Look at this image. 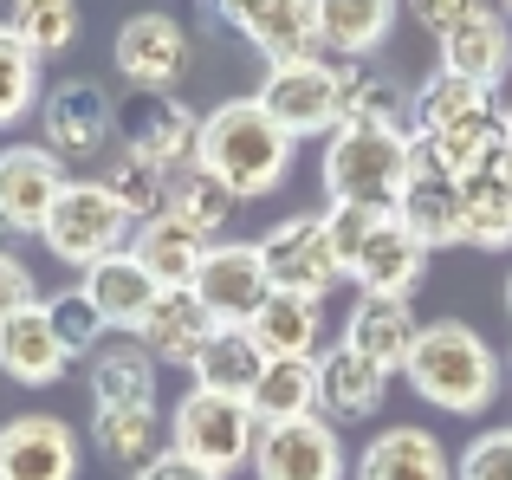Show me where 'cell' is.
I'll return each mask as SVG.
<instances>
[{
    "mask_svg": "<svg viewBox=\"0 0 512 480\" xmlns=\"http://www.w3.org/2000/svg\"><path fill=\"white\" fill-rule=\"evenodd\" d=\"M506 163H512V104H506Z\"/></svg>",
    "mask_w": 512,
    "mask_h": 480,
    "instance_id": "cell-46",
    "label": "cell"
},
{
    "mask_svg": "<svg viewBox=\"0 0 512 480\" xmlns=\"http://www.w3.org/2000/svg\"><path fill=\"white\" fill-rule=\"evenodd\" d=\"M253 474L260 480H350V455H344L338 422L305 416V422H273V429H260Z\"/></svg>",
    "mask_w": 512,
    "mask_h": 480,
    "instance_id": "cell-11",
    "label": "cell"
},
{
    "mask_svg": "<svg viewBox=\"0 0 512 480\" xmlns=\"http://www.w3.org/2000/svg\"><path fill=\"white\" fill-rule=\"evenodd\" d=\"M312 13H318V46L344 65H363L389 39L402 0H312Z\"/></svg>",
    "mask_w": 512,
    "mask_h": 480,
    "instance_id": "cell-24",
    "label": "cell"
},
{
    "mask_svg": "<svg viewBox=\"0 0 512 480\" xmlns=\"http://www.w3.org/2000/svg\"><path fill=\"white\" fill-rule=\"evenodd\" d=\"M253 247H260V266L279 292L325 299L344 279V260H338V240H331L325 215H292V221H279V228H266Z\"/></svg>",
    "mask_w": 512,
    "mask_h": 480,
    "instance_id": "cell-8",
    "label": "cell"
},
{
    "mask_svg": "<svg viewBox=\"0 0 512 480\" xmlns=\"http://www.w3.org/2000/svg\"><path fill=\"white\" fill-rule=\"evenodd\" d=\"M208 338H214V318L201 312L195 292H163L156 312L143 318V331H137V344L169 370H195V357L208 351Z\"/></svg>",
    "mask_w": 512,
    "mask_h": 480,
    "instance_id": "cell-25",
    "label": "cell"
},
{
    "mask_svg": "<svg viewBox=\"0 0 512 480\" xmlns=\"http://www.w3.org/2000/svg\"><path fill=\"white\" fill-rule=\"evenodd\" d=\"M78 286H85V299L98 305V318L111 331H143V318L156 312V299H163L156 273L137 260V253H111V260H98Z\"/></svg>",
    "mask_w": 512,
    "mask_h": 480,
    "instance_id": "cell-21",
    "label": "cell"
},
{
    "mask_svg": "<svg viewBox=\"0 0 512 480\" xmlns=\"http://www.w3.org/2000/svg\"><path fill=\"white\" fill-rule=\"evenodd\" d=\"M247 403H253V416H260V429L318 416V357H266V370H260Z\"/></svg>",
    "mask_w": 512,
    "mask_h": 480,
    "instance_id": "cell-29",
    "label": "cell"
},
{
    "mask_svg": "<svg viewBox=\"0 0 512 480\" xmlns=\"http://www.w3.org/2000/svg\"><path fill=\"white\" fill-rule=\"evenodd\" d=\"M65 364H72V351H65V338H59V325H52L46 305H33V312H20V318L0 325V370H7L13 383L46 390V383L65 377Z\"/></svg>",
    "mask_w": 512,
    "mask_h": 480,
    "instance_id": "cell-22",
    "label": "cell"
},
{
    "mask_svg": "<svg viewBox=\"0 0 512 480\" xmlns=\"http://www.w3.org/2000/svg\"><path fill=\"white\" fill-rule=\"evenodd\" d=\"M409 91L376 65H344V124H383V130H409Z\"/></svg>",
    "mask_w": 512,
    "mask_h": 480,
    "instance_id": "cell-37",
    "label": "cell"
},
{
    "mask_svg": "<svg viewBox=\"0 0 512 480\" xmlns=\"http://www.w3.org/2000/svg\"><path fill=\"white\" fill-rule=\"evenodd\" d=\"M428 273V247L415 240V228L402 215H383L376 234L363 240V253L344 266V279H357V292H376V299H409Z\"/></svg>",
    "mask_w": 512,
    "mask_h": 480,
    "instance_id": "cell-16",
    "label": "cell"
},
{
    "mask_svg": "<svg viewBox=\"0 0 512 480\" xmlns=\"http://www.w3.org/2000/svg\"><path fill=\"white\" fill-rule=\"evenodd\" d=\"M454 480H512V429H487L454 455Z\"/></svg>",
    "mask_w": 512,
    "mask_h": 480,
    "instance_id": "cell-41",
    "label": "cell"
},
{
    "mask_svg": "<svg viewBox=\"0 0 512 480\" xmlns=\"http://www.w3.org/2000/svg\"><path fill=\"white\" fill-rule=\"evenodd\" d=\"M117 143L156 169H182L195 163L201 117L175 91H130V98H117Z\"/></svg>",
    "mask_w": 512,
    "mask_h": 480,
    "instance_id": "cell-10",
    "label": "cell"
},
{
    "mask_svg": "<svg viewBox=\"0 0 512 480\" xmlns=\"http://www.w3.org/2000/svg\"><path fill=\"white\" fill-rule=\"evenodd\" d=\"M221 13V26H234L266 65H299V59H325L318 46V13L312 0H201V13Z\"/></svg>",
    "mask_w": 512,
    "mask_h": 480,
    "instance_id": "cell-9",
    "label": "cell"
},
{
    "mask_svg": "<svg viewBox=\"0 0 512 480\" xmlns=\"http://www.w3.org/2000/svg\"><path fill=\"white\" fill-rule=\"evenodd\" d=\"M130 480H221V474H208L201 461H188V455H175V448H163L150 468H137Z\"/></svg>",
    "mask_w": 512,
    "mask_h": 480,
    "instance_id": "cell-45",
    "label": "cell"
},
{
    "mask_svg": "<svg viewBox=\"0 0 512 480\" xmlns=\"http://www.w3.org/2000/svg\"><path fill=\"white\" fill-rule=\"evenodd\" d=\"M169 448L227 480L234 468H253V448H260V416H253L247 396L188 390L182 403H175V416H169Z\"/></svg>",
    "mask_w": 512,
    "mask_h": 480,
    "instance_id": "cell-4",
    "label": "cell"
},
{
    "mask_svg": "<svg viewBox=\"0 0 512 480\" xmlns=\"http://www.w3.org/2000/svg\"><path fill=\"white\" fill-rule=\"evenodd\" d=\"M46 312H52V325H59V338H65V351L72 357H91V351H104V318H98V305L85 299V286H72V292H52L46 299Z\"/></svg>",
    "mask_w": 512,
    "mask_h": 480,
    "instance_id": "cell-40",
    "label": "cell"
},
{
    "mask_svg": "<svg viewBox=\"0 0 512 480\" xmlns=\"http://www.w3.org/2000/svg\"><path fill=\"white\" fill-rule=\"evenodd\" d=\"M39 143L59 163H91L117 143V98L91 78H65L39 98Z\"/></svg>",
    "mask_w": 512,
    "mask_h": 480,
    "instance_id": "cell-7",
    "label": "cell"
},
{
    "mask_svg": "<svg viewBox=\"0 0 512 480\" xmlns=\"http://www.w3.org/2000/svg\"><path fill=\"white\" fill-rule=\"evenodd\" d=\"M383 396H389V377L376 364H363L344 344L318 351V416L325 422H363L383 409Z\"/></svg>",
    "mask_w": 512,
    "mask_h": 480,
    "instance_id": "cell-23",
    "label": "cell"
},
{
    "mask_svg": "<svg viewBox=\"0 0 512 480\" xmlns=\"http://www.w3.org/2000/svg\"><path fill=\"white\" fill-rule=\"evenodd\" d=\"M91 448L117 468H150L163 448H156V403H104L91 416Z\"/></svg>",
    "mask_w": 512,
    "mask_h": 480,
    "instance_id": "cell-32",
    "label": "cell"
},
{
    "mask_svg": "<svg viewBox=\"0 0 512 480\" xmlns=\"http://www.w3.org/2000/svg\"><path fill=\"white\" fill-rule=\"evenodd\" d=\"M461 215H467V247L480 253L512 247V163H493L461 182Z\"/></svg>",
    "mask_w": 512,
    "mask_h": 480,
    "instance_id": "cell-30",
    "label": "cell"
},
{
    "mask_svg": "<svg viewBox=\"0 0 512 480\" xmlns=\"http://www.w3.org/2000/svg\"><path fill=\"white\" fill-rule=\"evenodd\" d=\"M402 7H415V20L428 26V33H454L461 20H474V13H487V0H402Z\"/></svg>",
    "mask_w": 512,
    "mask_h": 480,
    "instance_id": "cell-44",
    "label": "cell"
},
{
    "mask_svg": "<svg viewBox=\"0 0 512 480\" xmlns=\"http://www.w3.org/2000/svg\"><path fill=\"white\" fill-rule=\"evenodd\" d=\"M350 480H454V455L441 448L435 429L415 422H389L363 442V455L350 461Z\"/></svg>",
    "mask_w": 512,
    "mask_h": 480,
    "instance_id": "cell-17",
    "label": "cell"
},
{
    "mask_svg": "<svg viewBox=\"0 0 512 480\" xmlns=\"http://www.w3.org/2000/svg\"><path fill=\"white\" fill-rule=\"evenodd\" d=\"M39 98H46V85H39V59L20 46L13 26L0 20V130L20 124L26 111H39Z\"/></svg>",
    "mask_w": 512,
    "mask_h": 480,
    "instance_id": "cell-39",
    "label": "cell"
},
{
    "mask_svg": "<svg viewBox=\"0 0 512 480\" xmlns=\"http://www.w3.org/2000/svg\"><path fill=\"white\" fill-rule=\"evenodd\" d=\"M506 305H512V279H506Z\"/></svg>",
    "mask_w": 512,
    "mask_h": 480,
    "instance_id": "cell-49",
    "label": "cell"
},
{
    "mask_svg": "<svg viewBox=\"0 0 512 480\" xmlns=\"http://www.w3.org/2000/svg\"><path fill=\"white\" fill-rule=\"evenodd\" d=\"M117 72L130 78V91H175L195 65V39L182 33V20L169 13H130L117 26V46H111Z\"/></svg>",
    "mask_w": 512,
    "mask_h": 480,
    "instance_id": "cell-12",
    "label": "cell"
},
{
    "mask_svg": "<svg viewBox=\"0 0 512 480\" xmlns=\"http://www.w3.org/2000/svg\"><path fill=\"white\" fill-rule=\"evenodd\" d=\"M91 364V403H156V357L143 351L137 338L130 344H104V351L85 357Z\"/></svg>",
    "mask_w": 512,
    "mask_h": 480,
    "instance_id": "cell-34",
    "label": "cell"
},
{
    "mask_svg": "<svg viewBox=\"0 0 512 480\" xmlns=\"http://www.w3.org/2000/svg\"><path fill=\"white\" fill-rule=\"evenodd\" d=\"M39 240L52 247V260L85 266V273H91V266L111 260V253H130L137 221L104 195V182H72V189L59 195V208H52V221L39 228Z\"/></svg>",
    "mask_w": 512,
    "mask_h": 480,
    "instance_id": "cell-6",
    "label": "cell"
},
{
    "mask_svg": "<svg viewBox=\"0 0 512 480\" xmlns=\"http://www.w3.org/2000/svg\"><path fill=\"white\" fill-rule=\"evenodd\" d=\"M266 370V351L253 344L247 325H214L208 351L195 357V390H221V396H253Z\"/></svg>",
    "mask_w": 512,
    "mask_h": 480,
    "instance_id": "cell-31",
    "label": "cell"
},
{
    "mask_svg": "<svg viewBox=\"0 0 512 480\" xmlns=\"http://www.w3.org/2000/svg\"><path fill=\"white\" fill-rule=\"evenodd\" d=\"M33 305H46V299H39V286H33V266H26L20 253L0 247V325L20 318V312H33Z\"/></svg>",
    "mask_w": 512,
    "mask_h": 480,
    "instance_id": "cell-42",
    "label": "cell"
},
{
    "mask_svg": "<svg viewBox=\"0 0 512 480\" xmlns=\"http://www.w3.org/2000/svg\"><path fill=\"white\" fill-rule=\"evenodd\" d=\"M376 221H383L376 208H325V228H331V240H338V260L344 266L363 253V240L376 234Z\"/></svg>",
    "mask_w": 512,
    "mask_h": 480,
    "instance_id": "cell-43",
    "label": "cell"
},
{
    "mask_svg": "<svg viewBox=\"0 0 512 480\" xmlns=\"http://www.w3.org/2000/svg\"><path fill=\"white\" fill-rule=\"evenodd\" d=\"M0 234H13V228H7V215H0Z\"/></svg>",
    "mask_w": 512,
    "mask_h": 480,
    "instance_id": "cell-48",
    "label": "cell"
},
{
    "mask_svg": "<svg viewBox=\"0 0 512 480\" xmlns=\"http://www.w3.org/2000/svg\"><path fill=\"white\" fill-rule=\"evenodd\" d=\"M396 215L415 228V240H422L428 253H435V247H461V240H467L461 182H454V176H435V169H422V163H415V176H409V189H402Z\"/></svg>",
    "mask_w": 512,
    "mask_h": 480,
    "instance_id": "cell-26",
    "label": "cell"
},
{
    "mask_svg": "<svg viewBox=\"0 0 512 480\" xmlns=\"http://www.w3.org/2000/svg\"><path fill=\"white\" fill-rule=\"evenodd\" d=\"M188 292L201 299V312H208L214 325H253L266 292H273V279H266V266H260V247H247V240H214Z\"/></svg>",
    "mask_w": 512,
    "mask_h": 480,
    "instance_id": "cell-13",
    "label": "cell"
},
{
    "mask_svg": "<svg viewBox=\"0 0 512 480\" xmlns=\"http://www.w3.org/2000/svg\"><path fill=\"white\" fill-rule=\"evenodd\" d=\"M441 72L467 78L480 91H500L512 78V20L500 7H487L474 20H461L454 33H441Z\"/></svg>",
    "mask_w": 512,
    "mask_h": 480,
    "instance_id": "cell-19",
    "label": "cell"
},
{
    "mask_svg": "<svg viewBox=\"0 0 512 480\" xmlns=\"http://www.w3.org/2000/svg\"><path fill=\"white\" fill-rule=\"evenodd\" d=\"M98 182H104V195H111L137 228H143V221H156V215H169V169L143 163V156H130V150L104 156V176Z\"/></svg>",
    "mask_w": 512,
    "mask_h": 480,
    "instance_id": "cell-36",
    "label": "cell"
},
{
    "mask_svg": "<svg viewBox=\"0 0 512 480\" xmlns=\"http://www.w3.org/2000/svg\"><path fill=\"white\" fill-rule=\"evenodd\" d=\"M415 163L435 169V176H454V182L506 163V104L467 117V124H454V130H435V137H415Z\"/></svg>",
    "mask_w": 512,
    "mask_h": 480,
    "instance_id": "cell-20",
    "label": "cell"
},
{
    "mask_svg": "<svg viewBox=\"0 0 512 480\" xmlns=\"http://www.w3.org/2000/svg\"><path fill=\"white\" fill-rule=\"evenodd\" d=\"M415 338H422V325H415V305L409 299H376V292H357V305H350L344 318V351H357L363 364H376L383 377H396L402 364H409Z\"/></svg>",
    "mask_w": 512,
    "mask_h": 480,
    "instance_id": "cell-18",
    "label": "cell"
},
{
    "mask_svg": "<svg viewBox=\"0 0 512 480\" xmlns=\"http://www.w3.org/2000/svg\"><path fill=\"white\" fill-rule=\"evenodd\" d=\"M415 176V137L383 124H344L325 143V195L331 208H376L396 215L402 189Z\"/></svg>",
    "mask_w": 512,
    "mask_h": 480,
    "instance_id": "cell-3",
    "label": "cell"
},
{
    "mask_svg": "<svg viewBox=\"0 0 512 480\" xmlns=\"http://www.w3.org/2000/svg\"><path fill=\"white\" fill-rule=\"evenodd\" d=\"M208 247H214V240H201L188 221H175V215L143 221L137 240H130V253H137V260L156 273V286H163V292H188V286H195V273H201V260H208Z\"/></svg>",
    "mask_w": 512,
    "mask_h": 480,
    "instance_id": "cell-28",
    "label": "cell"
},
{
    "mask_svg": "<svg viewBox=\"0 0 512 480\" xmlns=\"http://www.w3.org/2000/svg\"><path fill=\"white\" fill-rule=\"evenodd\" d=\"M506 377H512V351H506Z\"/></svg>",
    "mask_w": 512,
    "mask_h": 480,
    "instance_id": "cell-50",
    "label": "cell"
},
{
    "mask_svg": "<svg viewBox=\"0 0 512 480\" xmlns=\"http://www.w3.org/2000/svg\"><path fill=\"white\" fill-rule=\"evenodd\" d=\"M253 98H260V111L273 117L292 143L338 137V130H344V65H331V59L266 65V78H260Z\"/></svg>",
    "mask_w": 512,
    "mask_h": 480,
    "instance_id": "cell-5",
    "label": "cell"
},
{
    "mask_svg": "<svg viewBox=\"0 0 512 480\" xmlns=\"http://www.w3.org/2000/svg\"><path fill=\"white\" fill-rule=\"evenodd\" d=\"M85 442L59 416H13L0 422V480H78Z\"/></svg>",
    "mask_w": 512,
    "mask_h": 480,
    "instance_id": "cell-15",
    "label": "cell"
},
{
    "mask_svg": "<svg viewBox=\"0 0 512 480\" xmlns=\"http://www.w3.org/2000/svg\"><path fill=\"white\" fill-rule=\"evenodd\" d=\"M480 111H500L493 91L467 85V78H454V72H428L422 85H415V104H409V137H435V130H454Z\"/></svg>",
    "mask_w": 512,
    "mask_h": 480,
    "instance_id": "cell-33",
    "label": "cell"
},
{
    "mask_svg": "<svg viewBox=\"0 0 512 480\" xmlns=\"http://www.w3.org/2000/svg\"><path fill=\"white\" fill-rule=\"evenodd\" d=\"M500 13H506V20H512V0H500Z\"/></svg>",
    "mask_w": 512,
    "mask_h": 480,
    "instance_id": "cell-47",
    "label": "cell"
},
{
    "mask_svg": "<svg viewBox=\"0 0 512 480\" xmlns=\"http://www.w3.org/2000/svg\"><path fill=\"white\" fill-rule=\"evenodd\" d=\"M65 189H72V176H65V163L46 143H13V150H0V215H7L13 234L46 228Z\"/></svg>",
    "mask_w": 512,
    "mask_h": 480,
    "instance_id": "cell-14",
    "label": "cell"
},
{
    "mask_svg": "<svg viewBox=\"0 0 512 480\" xmlns=\"http://www.w3.org/2000/svg\"><path fill=\"white\" fill-rule=\"evenodd\" d=\"M234 189H227V182H214L208 169L201 163H182V169H169V215L175 221H188V228H195L201 240H214L227 228V221H234Z\"/></svg>",
    "mask_w": 512,
    "mask_h": 480,
    "instance_id": "cell-35",
    "label": "cell"
},
{
    "mask_svg": "<svg viewBox=\"0 0 512 480\" xmlns=\"http://www.w3.org/2000/svg\"><path fill=\"white\" fill-rule=\"evenodd\" d=\"M402 377H409V390L422 396L428 409H441V416H487V409L500 403L506 357L493 351L474 325L435 318V325H422Z\"/></svg>",
    "mask_w": 512,
    "mask_h": 480,
    "instance_id": "cell-1",
    "label": "cell"
},
{
    "mask_svg": "<svg viewBox=\"0 0 512 480\" xmlns=\"http://www.w3.org/2000/svg\"><path fill=\"white\" fill-rule=\"evenodd\" d=\"M7 26L20 33V46L33 59H59L78 39V0H13Z\"/></svg>",
    "mask_w": 512,
    "mask_h": 480,
    "instance_id": "cell-38",
    "label": "cell"
},
{
    "mask_svg": "<svg viewBox=\"0 0 512 480\" xmlns=\"http://www.w3.org/2000/svg\"><path fill=\"white\" fill-rule=\"evenodd\" d=\"M292 150H299V143L260 111V98H227L221 111L201 117L195 163L208 169L214 182H227L234 202H260V195H273L279 182L292 176Z\"/></svg>",
    "mask_w": 512,
    "mask_h": 480,
    "instance_id": "cell-2",
    "label": "cell"
},
{
    "mask_svg": "<svg viewBox=\"0 0 512 480\" xmlns=\"http://www.w3.org/2000/svg\"><path fill=\"white\" fill-rule=\"evenodd\" d=\"M253 344L266 357H318L325 344V299H305V292H266L260 318H253Z\"/></svg>",
    "mask_w": 512,
    "mask_h": 480,
    "instance_id": "cell-27",
    "label": "cell"
}]
</instances>
